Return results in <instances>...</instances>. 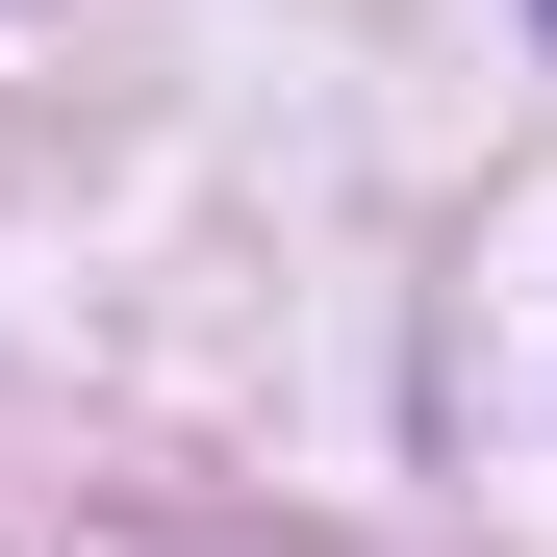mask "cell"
<instances>
[{"instance_id":"6da1fadb","label":"cell","mask_w":557,"mask_h":557,"mask_svg":"<svg viewBox=\"0 0 557 557\" xmlns=\"http://www.w3.org/2000/svg\"><path fill=\"white\" fill-rule=\"evenodd\" d=\"M532 26H557V0H532Z\"/></svg>"}]
</instances>
